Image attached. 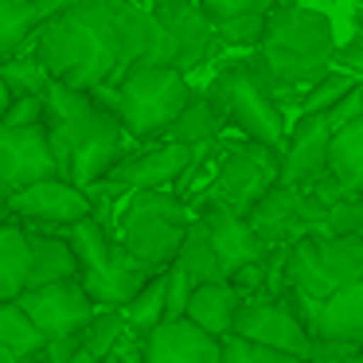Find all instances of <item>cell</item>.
Here are the masks:
<instances>
[{
	"instance_id": "26",
	"label": "cell",
	"mask_w": 363,
	"mask_h": 363,
	"mask_svg": "<svg viewBox=\"0 0 363 363\" xmlns=\"http://www.w3.org/2000/svg\"><path fill=\"white\" fill-rule=\"evenodd\" d=\"M0 344L12 347L16 355H35V352L48 347V336H43L40 324L32 320V313L20 305V297L0 301Z\"/></svg>"
},
{
	"instance_id": "34",
	"label": "cell",
	"mask_w": 363,
	"mask_h": 363,
	"mask_svg": "<svg viewBox=\"0 0 363 363\" xmlns=\"http://www.w3.org/2000/svg\"><path fill=\"white\" fill-rule=\"evenodd\" d=\"M269 28V12H242V16L219 20V43L227 48H262Z\"/></svg>"
},
{
	"instance_id": "2",
	"label": "cell",
	"mask_w": 363,
	"mask_h": 363,
	"mask_svg": "<svg viewBox=\"0 0 363 363\" xmlns=\"http://www.w3.org/2000/svg\"><path fill=\"white\" fill-rule=\"evenodd\" d=\"M90 94L102 110L118 113L133 137H157L180 118L196 90L176 63H137L118 82H102Z\"/></svg>"
},
{
	"instance_id": "22",
	"label": "cell",
	"mask_w": 363,
	"mask_h": 363,
	"mask_svg": "<svg viewBox=\"0 0 363 363\" xmlns=\"http://www.w3.org/2000/svg\"><path fill=\"white\" fill-rule=\"evenodd\" d=\"M32 285V230L20 219L0 227V301H12Z\"/></svg>"
},
{
	"instance_id": "45",
	"label": "cell",
	"mask_w": 363,
	"mask_h": 363,
	"mask_svg": "<svg viewBox=\"0 0 363 363\" xmlns=\"http://www.w3.org/2000/svg\"><path fill=\"white\" fill-rule=\"evenodd\" d=\"M20 363H51V359L43 352H35V355H20Z\"/></svg>"
},
{
	"instance_id": "12",
	"label": "cell",
	"mask_w": 363,
	"mask_h": 363,
	"mask_svg": "<svg viewBox=\"0 0 363 363\" xmlns=\"http://www.w3.org/2000/svg\"><path fill=\"white\" fill-rule=\"evenodd\" d=\"M9 207L24 227H59V223H79L98 211L94 196L67 176H48L28 188H16L9 196Z\"/></svg>"
},
{
	"instance_id": "5",
	"label": "cell",
	"mask_w": 363,
	"mask_h": 363,
	"mask_svg": "<svg viewBox=\"0 0 363 363\" xmlns=\"http://www.w3.org/2000/svg\"><path fill=\"white\" fill-rule=\"evenodd\" d=\"M48 133L59 157V176L74 180L79 188H94L121 160L129 129L121 125L118 113L94 106L82 118H48Z\"/></svg>"
},
{
	"instance_id": "3",
	"label": "cell",
	"mask_w": 363,
	"mask_h": 363,
	"mask_svg": "<svg viewBox=\"0 0 363 363\" xmlns=\"http://www.w3.org/2000/svg\"><path fill=\"white\" fill-rule=\"evenodd\" d=\"M40 230H55L74 246V254L82 258V285L98 301V308H125L145 289V281L157 274L121 238H113L98 215H86L79 223H59V227H40Z\"/></svg>"
},
{
	"instance_id": "8",
	"label": "cell",
	"mask_w": 363,
	"mask_h": 363,
	"mask_svg": "<svg viewBox=\"0 0 363 363\" xmlns=\"http://www.w3.org/2000/svg\"><path fill=\"white\" fill-rule=\"evenodd\" d=\"M289 289L328 297L363 277V235H305L289 246Z\"/></svg>"
},
{
	"instance_id": "28",
	"label": "cell",
	"mask_w": 363,
	"mask_h": 363,
	"mask_svg": "<svg viewBox=\"0 0 363 363\" xmlns=\"http://www.w3.org/2000/svg\"><path fill=\"white\" fill-rule=\"evenodd\" d=\"M176 258L188 266V274L196 277V281H219V277H227L223 274V262H219V250H215V242H211V230H207L203 219L188 227V238H184Z\"/></svg>"
},
{
	"instance_id": "43",
	"label": "cell",
	"mask_w": 363,
	"mask_h": 363,
	"mask_svg": "<svg viewBox=\"0 0 363 363\" xmlns=\"http://www.w3.org/2000/svg\"><path fill=\"white\" fill-rule=\"evenodd\" d=\"M9 102H12V90H9V82L0 79V118H4V110H9Z\"/></svg>"
},
{
	"instance_id": "25",
	"label": "cell",
	"mask_w": 363,
	"mask_h": 363,
	"mask_svg": "<svg viewBox=\"0 0 363 363\" xmlns=\"http://www.w3.org/2000/svg\"><path fill=\"white\" fill-rule=\"evenodd\" d=\"M223 113L215 110L211 94H191V102L184 106V113L172 121V125L164 129L168 141H184V145H211L215 137H219V125H223Z\"/></svg>"
},
{
	"instance_id": "15",
	"label": "cell",
	"mask_w": 363,
	"mask_h": 363,
	"mask_svg": "<svg viewBox=\"0 0 363 363\" xmlns=\"http://www.w3.org/2000/svg\"><path fill=\"white\" fill-rule=\"evenodd\" d=\"M207 145H184V141H168L157 145V149L133 152V157H121L118 164L110 168L106 180H113L118 188L125 191H141V188H168L172 180H180L184 172L191 168V160L203 152Z\"/></svg>"
},
{
	"instance_id": "23",
	"label": "cell",
	"mask_w": 363,
	"mask_h": 363,
	"mask_svg": "<svg viewBox=\"0 0 363 363\" xmlns=\"http://www.w3.org/2000/svg\"><path fill=\"white\" fill-rule=\"evenodd\" d=\"M32 230V285L48 281H67V277H82V258L74 254V246L55 230Z\"/></svg>"
},
{
	"instance_id": "41",
	"label": "cell",
	"mask_w": 363,
	"mask_h": 363,
	"mask_svg": "<svg viewBox=\"0 0 363 363\" xmlns=\"http://www.w3.org/2000/svg\"><path fill=\"white\" fill-rule=\"evenodd\" d=\"M32 4H35V12H40V24H43V20H55L59 12H67L74 0H32Z\"/></svg>"
},
{
	"instance_id": "10",
	"label": "cell",
	"mask_w": 363,
	"mask_h": 363,
	"mask_svg": "<svg viewBox=\"0 0 363 363\" xmlns=\"http://www.w3.org/2000/svg\"><path fill=\"white\" fill-rule=\"evenodd\" d=\"M238 336L262 340L269 347H281V352H293L297 359H313L316 355V336L308 332V324L301 320V313L293 308L289 293L285 297H250L242 301L235 320Z\"/></svg>"
},
{
	"instance_id": "39",
	"label": "cell",
	"mask_w": 363,
	"mask_h": 363,
	"mask_svg": "<svg viewBox=\"0 0 363 363\" xmlns=\"http://www.w3.org/2000/svg\"><path fill=\"white\" fill-rule=\"evenodd\" d=\"M203 9L219 24V20L242 16V12H274V0H203Z\"/></svg>"
},
{
	"instance_id": "29",
	"label": "cell",
	"mask_w": 363,
	"mask_h": 363,
	"mask_svg": "<svg viewBox=\"0 0 363 363\" xmlns=\"http://www.w3.org/2000/svg\"><path fill=\"white\" fill-rule=\"evenodd\" d=\"M125 320H129V328H137V332H145L149 336L152 328H157L160 320L168 316V293H164V269H157V274L145 281V289L137 293L133 301H129L125 308Z\"/></svg>"
},
{
	"instance_id": "33",
	"label": "cell",
	"mask_w": 363,
	"mask_h": 363,
	"mask_svg": "<svg viewBox=\"0 0 363 363\" xmlns=\"http://www.w3.org/2000/svg\"><path fill=\"white\" fill-rule=\"evenodd\" d=\"M363 79H355V74H340V71H328L320 82H313L305 94V102H301V113H324L332 110V106L340 102V98H347L355 86H359Z\"/></svg>"
},
{
	"instance_id": "7",
	"label": "cell",
	"mask_w": 363,
	"mask_h": 363,
	"mask_svg": "<svg viewBox=\"0 0 363 363\" xmlns=\"http://www.w3.org/2000/svg\"><path fill=\"white\" fill-rule=\"evenodd\" d=\"M207 94H211L215 110L227 121H235L250 141H262L269 149L285 152L289 137H285V118H281V106H277V94L262 79H254V71L246 63L227 67Z\"/></svg>"
},
{
	"instance_id": "19",
	"label": "cell",
	"mask_w": 363,
	"mask_h": 363,
	"mask_svg": "<svg viewBox=\"0 0 363 363\" xmlns=\"http://www.w3.org/2000/svg\"><path fill=\"white\" fill-rule=\"evenodd\" d=\"M246 219H250V227L258 230L269 246L297 242V238L313 235V223H305L297 211V184H274V188L246 211Z\"/></svg>"
},
{
	"instance_id": "9",
	"label": "cell",
	"mask_w": 363,
	"mask_h": 363,
	"mask_svg": "<svg viewBox=\"0 0 363 363\" xmlns=\"http://www.w3.org/2000/svg\"><path fill=\"white\" fill-rule=\"evenodd\" d=\"M281 180V152L269 149L262 141H246V145H230L219 160L211 188H207L203 203L207 207H230V211L246 215L274 184Z\"/></svg>"
},
{
	"instance_id": "35",
	"label": "cell",
	"mask_w": 363,
	"mask_h": 363,
	"mask_svg": "<svg viewBox=\"0 0 363 363\" xmlns=\"http://www.w3.org/2000/svg\"><path fill=\"white\" fill-rule=\"evenodd\" d=\"M196 277L188 274V266H184L180 258L172 262V266L164 269V293H168V316H188V301L191 293H196ZM164 316V320H168Z\"/></svg>"
},
{
	"instance_id": "40",
	"label": "cell",
	"mask_w": 363,
	"mask_h": 363,
	"mask_svg": "<svg viewBox=\"0 0 363 363\" xmlns=\"http://www.w3.org/2000/svg\"><path fill=\"white\" fill-rule=\"evenodd\" d=\"M79 344H82V336H55V340H48L43 355H48L51 363H71L74 352H79Z\"/></svg>"
},
{
	"instance_id": "42",
	"label": "cell",
	"mask_w": 363,
	"mask_h": 363,
	"mask_svg": "<svg viewBox=\"0 0 363 363\" xmlns=\"http://www.w3.org/2000/svg\"><path fill=\"white\" fill-rule=\"evenodd\" d=\"M71 363H102V359H98V355L90 352V347H82V344H79V352H74V359H71Z\"/></svg>"
},
{
	"instance_id": "17",
	"label": "cell",
	"mask_w": 363,
	"mask_h": 363,
	"mask_svg": "<svg viewBox=\"0 0 363 363\" xmlns=\"http://www.w3.org/2000/svg\"><path fill=\"white\" fill-rule=\"evenodd\" d=\"M328 118L324 113H301V121L289 133V145L281 152V180L277 184H316L320 176H328Z\"/></svg>"
},
{
	"instance_id": "13",
	"label": "cell",
	"mask_w": 363,
	"mask_h": 363,
	"mask_svg": "<svg viewBox=\"0 0 363 363\" xmlns=\"http://www.w3.org/2000/svg\"><path fill=\"white\" fill-rule=\"evenodd\" d=\"M59 176V157L43 125H0V180L12 191Z\"/></svg>"
},
{
	"instance_id": "14",
	"label": "cell",
	"mask_w": 363,
	"mask_h": 363,
	"mask_svg": "<svg viewBox=\"0 0 363 363\" xmlns=\"http://www.w3.org/2000/svg\"><path fill=\"white\" fill-rule=\"evenodd\" d=\"M149 9H152V16L176 35V48H180L176 67H180V71L199 67L211 55L215 43H219V24H215V16L203 9V0H152Z\"/></svg>"
},
{
	"instance_id": "18",
	"label": "cell",
	"mask_w": 363,
	"mask_h": 363,
	"mask_svg": "<svg viewBox=\"0 0 363 363\" xmlns=\"http://www.w3.org/2000/svg\"><path fill=\"white\" fill-rule=\"evenodd\" d=\"M203 223H207V230H211V242H215V250H219V262H223V274L227 277L235 274V269H242L246 262H258L274 250V246L250 227V219L230 211V207L211 203L203 211Z\"/></svg>"
},
{
	"instance_id": "31",
	"label": "cell",
	"mask_w": 363,
	"mask_h": 363,
	"mask_svg": "<svg viewBox=\"0 0 363 363\" xmlns=\"http://www.w3.org/2000/svg\"><path fill=\"white\" fill-rule=\"evenodd\" d=\"M125 328H129V320H125V313H121V308H98V316L86 324V328H82V347H90L98 359H106Z\"/></svg>"
},
{
	"instance_id": "36",
	"label": "cell",
	"mask_w": 363,
	"mask_h": 363,
	"mask_svg": "<svg viewBox=\"0 0 363 363\" xmlns=\"http://www.w3.org/2000/svg\"><path fill=\"white\" fill-rule=\"evenodd\" d=\"M48 121V94H20L9 102L0 125H43Z\"/></svg>"
},
{
	"instance_id": "27",
	"label": "cell",
	"mask_w": 363,
	"mask_h": 363,
	"mask_svg": "<svg viewBox=\"0 0 363 363\" xmlns=\"http://www.w3.org/2000/svg\"><path fill=\"white\" fill-rule=\"evenodd\" d=\"M35 28H40V12L32 0H0V59L20 55Z\"/></svg>"
},
{
	"instance_id": "44",
	"label": "cell",
	"mask_w": 363,
	"mask_h": 363,
	"mask_svg": "<svg viewBox=\"0 0 363 363\" xmlns=\"http://www.w3.org/2000/svg\"><path fill=\"white\" fill-rule=\"evenodd\" d=\"M0 363H20V355L12 352V347H4V344H0Z\"/></svg>"
},
{
	"instance_id": "21",
	"label": "cell",
	"mask_w": 363,
	"mask_h": 363,
	"mask_svg": "<svg viewBox=\"0 0 363 363\" xmlns=\"http://www.w3.org/2000/svg\"><path fill=\"white\" fill-rule=\"evenodd\" d=\"M316 340H355L363 344V277L340 285L320 301L316 316Z\"/></svg>"
},
{
	"instance_id": "1",
	"label": "cell",
	"mask_w": 363,
	"mask_h": 363,
	"mask_svg": "<svg viewBox=\"0 0 363 363\" xmlns=\"http://www.w3.org/2000/svg\"><path fill=\"white\" fill-rule=\"evenodd\" d=\"M20 55H35L55 79L94 90L118 82L137 63H176V35L133 0H74L43 20Z\"/></svg>"
},
{
	"instance_id": "6",
	"label": "cell",
	"mask_w": 363,
	"mask_h": 363,
	"mask_svg": "<svg viewBox=\"0 0 363 363\" xmlns=\"http://www.w3.org/2000/svg\"><path fill=\"white\" fill-rule=\"evenodd\" d=\"M188 207L164 188L129 191L125 211H121V242L152 269H168L188 238Z\"/></svg>"
},
{
	"instance_id": "16",
	"label": "cell",
	"mask_w": 363,
	"mask_h": 363,
	"mask_svg": "<svg viewBox=\"0 0 363 363\" xmlns=\"http://www.w3.org/2000/svg\"><path fill=\"white\" fill-rule=\"evenodd\" d=\"M145 363H223V340L191 316H168L149 332Z\"/></svg>"
},
{
	"instance_id": "30",
	"label": "cell",
	"mask_w": 363,
	"mask_h": 363,
	"mask_svg": "<svg viewBox=\"0 0 363 363\" xmlns=\"http://www.w3.org/2000/svg\"><path fill=\"white\" fill-rule=\"evenodd\" d=\"M0 79L9 82L12 98H20V94H48L55 74L35 55H12V59H0Z\"/></svg>"
},
{
	"instance_id": "11",
	"label": "cell",
	"mask_w": 363,
	"mask_h": 363,
	"mask_svg": "<svg viewBox=\"0 0 363 363\" xmlns=\"http://www.w3.org/2000/svg\"><path fill=\"white\" fill-rule=\"evenodd\" d=\"M20 305L32 313V320L40 324V332L48 340L82 336V328L98 316V301L86 293L82 277L48 281V285H28V289L20 293Z\"/></svg>"
},
{
	"instance_id": "4",
	"label": "cell",
	"mask_w": 363,
	"mask_h": 363,
	"mask_svg": "<svg viewBox=\"0 0 363 363\" xmlns=\"http://www.w3.org/2000/svg\"><path fill=\"white\" fill-rule=\"evenodd\" d=\"M262 59L285 86H313L328 74V63L336 55L332 24L324 12L301 9V4H281L269 12V28L262 40Z\"/></svg>"
},
{
	"instance_id": "37",
	"label": "cell",
	"mask_w": 363,
	"mask_h": 363,
	"mask_svg": "<svg viewBox=\"0 0 363 363\" xmlns=\"http://www.w3.org/2000/svg\"><path fill=\"white\" fill-rule=\"evenodd\" d=\"M230 281H235V289L242 293L246 301L262 297V293H266V285H269V254H266V258H258V262H246L242 269H235V274H230Z\"/></svg>"
},
{
	"instance_id": "32",
	"label": "cell",
	"mask_w": 363,
	"mask_h": 363,
	"mask_svg": "<svg viewBox=\"0 0 363 363\" xmlns=\"http://www.w3.org/2000/svg\"><path fill=\"white\" fill-rule=\"evenodd\" d=\"M223 363H301L293 352H281V347H269L262 340H250V336H223Z\"/></svg>"
},
{
	"instance_id": "20",
	"label": "cell",
	"mask_w": 363,
	"mask_h": 363,
	"mask_svg": "<svg viewBox=\"0 0 363 363\" xmlns=\"http://www.w3.org/2000/svg\"><path fill=\"white\" fill-rule=\"evenodd\" d=\"M242 293L235 289L230 277H219V281H199L196 293L188 301V316L207 328L211 336H230L235 332V320H238V308H242Z\"/></svg>"
},
{
	"instance_id": "24",
	"label": "cell",
	"mask_w": 363,
	"mask_h": 363,
	"mask_svg": "<svg viewBox=\"0 0 363 363\" xmlns=\"http://www.w3.org/2000/svg\"><path fill=\"white\" fill-rule=\"evenodd\" d=\"M328 172L336 176L347 191H355V196L363 191V113L332 133Z\"/></svg>"
},
{
	"instance_id": "38",
	"label": "cell",
	"mask_w": 363,
	"mask_h": 363,
	"mask_svg": "<svg viewBox=\"0 0 363 363\" xmlns=\"http://www.w3.org/2000/svg\"><path fill=\"white\" fill-rule=\"evenodd\" d=\"M145 352H149V336L137 328H125L121 340L113 344V352L106 355L102 363H145Z\"/></svg>"
}]
</instances>
